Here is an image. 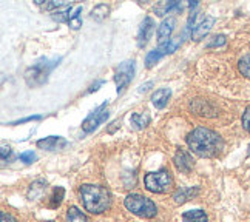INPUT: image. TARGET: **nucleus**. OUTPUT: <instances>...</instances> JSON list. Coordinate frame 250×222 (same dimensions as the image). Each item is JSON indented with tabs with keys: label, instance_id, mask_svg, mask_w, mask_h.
<instances>
[{
	"label": "nucleus",
	"instance_id": "7",
	"mask_svg": "<svg viewBox=\"0 0 250 222\" xmlns=\"http://www.w3.org/2000/svg\"><path fill=\"white\" fill-rule=\"evenodd\" d=\"M107 108V102H104L101 107H98L96 108L88 118H86L85 121H83V123H82V130L85 131V133H91V131H94L96 128L99 127L101 123H104L105 121H107V118H108V111L105 110Z\"/></svg>",
	"mask_w": 250,
	"mask_h": 222
},
{
	"label": "nucleus",
	"instance_id": "25",
	"mask_svg": "<svg viewBox=\"0 0 250 222\" xmlns=\"http://www.w3.org/2000/svg\"><path fill=\"white\" fill-rule=\"evenodd\" d=\"M70 11L71 9H65V11H59V13H54L53 14V20L56 22H65V20H70Z\"/></svg>",
	"mask_w": 250,
	"mask_h": 222
},
{
	"label": "nucleus",
	"instance_id": "15",
	"mask_svg": "<svg viewBox=\"0 0 250 222\" xmlns=\"http://www.w3.org/2000/svg\"><path fill=\"white\" fill-rule=\"evenodd\" d=\"M170 96H171V91L168 88H161L158 90L155 94L151 96V101H153V105H155L156 108H164L168 99H170Z\"/></svg>",
	"mask_w": 250,
	"mask_h": 222
},
{
	"label": "nucleus",
	"instance_id": "28",
	"mask_svg": "<svg viewBox=\"0 0 250 222\" xmlns=\"http://www.w3.org/2000/svg\"><path fill=\"white\" fill-rule=\"evenodd\" d=\"M243 127L246 131L250 133V107H247L244 114H243Z\"/></svg>",
	"mask_w": 250,
	"mask_h": 222
},
{
	"label": "nucleus",
	"instance_id": "5",
	"mask_svg": "<svg viewBox=\"0 0 250 222\" xmlns=\"http://www.w3.org/2000/svg\"><path fill=\"white\" fill-rule=\"evenodd\" d=\"M59 63V61L54 62H48V61H39L37 63H34L31 68H28L25 73V81L30 86H37L46 82V77L50 74V71L54 68V66Z\"/></svg>",
	"mask_w": 250,
	"mask_h": 222
},
{
	"label": "nucleus",
	"instance_id": "20",
	"mask_svg": "<svg viewBox=\"0 0 250 222\" xmlns=\"http://www.w3.org/2000/svg\"><path fill=\"white\" fill-rule=\"evenodd\" d=\"M66 222H90L78 207H70L66 211Z\"/></svg>",
	"mask_w": 250,
	"mask_h": 222
},
{
	"label": "nucleus",
	"instance_id": "23",
	"mask_svg": "<svg viewBox=\"0 0 250 222\" xmlns=\"http://www.w3.org/2000/svg\"><path fill=\"white\" fill-rule=\"evenodd\" d=\"M238 68H239V71H241V74L244 77L250 79V54H246V56L241 57V59H239Z\"/></svg>",
	"mask_w": 250,
	"mask_h": 222
},
{
	"label": "nucleus",
	"instance_id": "13",
	"mask_svg": "<svg viewBox=\"0 0 250 222\" xmlns=\"http://www.w3.org/2000/svg\"><path fill=\"white\" fill-rule=\"evenodd\" d=\"M196 195H199L198 187H181L175 195H173V199H175L176 204H186L187 201L193 199Z\"/></svg>",
	"mask_w": 250,
	"mask_h": 222
},
{
	"label": "nucleus",
	"instance_id": "1",
	"mask_svg": "<svg viewBox=\"0 0 250 222\" xmlns=\"http://www.w3.org/2000/svg\"><path fill=\"white\" fill-rule=\"evenodd\" d=\"M187 143L199 158H216L224 148V142L218 133L204 127L195 128L188 134Z\"/></svg>",
	"mask_w": 250,
	"mask_h": 222
},
{
	"label": "nucleus",
	"instance_id": "9",
	"mask_svg": "<svg viewBox=\"0 0 250 222\" xmlns=\"http://www.w3.org/2000/svg\"><path fill=\"white\" fill-rule=\"evenodd\" d=\"M173 162H175V167L181 173H184V175H188V173L193 170V165H195L191 154L186 150H178L175 158H173Z\"/></svg>",
	"mask_w": 250,
	"mask_h": 222
},
{
	"label": "nucleus",
	"instance_id": "24",
	"mask_svg": "<svg viewBox=\"0 0 250 222\" xmlns=\"http://www.w3.org/2000/svg\"><path fill=\"white\" fill-rule=\"evenodd\" d=\"M81 13H82V8L79 6V8L74 11V14H71V17H70L68 23H70V26L73 28V30H78L79 26H82V22H81V19H79V14H81Z\"/></svg>",
	"mask_w": 250,
	"mask_h": 222
},
{
	"label": "nucleus",
	"instance_id": "2",
	"mask_svg": "<svg viewBox=\"0 0 250 222\" xmlns=\"http://www.w3.org/2000/svg\"><path fill=\"white\" fill-rule=\"evenodd\" d=\"M81 199L85 210L93 215H101L111 205V196L108 190L101 185H82Z\"/></svg>",
	"mask_w": 250,
	"mask_h": 222
},
{
	"label": "nucleus",
	"instance_id": "3",
	"mask_svg": "<svg viewBox=\"0 0 250 222\" xmlns=\"http://www.w3.org/2000/svg\"><path fill=\"white\" fill-rule=\"evenodd\" d=\"M125 207H127V210H130L133 215H136L139 218H146V219L155 218L158 213L155 202L141 195H128L125 198Z\"/></svg>",
	"mask_w": 250,
	"mask_h": 222
},
{
	"label": "nucleus",
	"instance_id": "34",
	"mask_svg": "<svg viewBox=\"0 0 250 222\" xmlns=\"http://www.w3.org/2000/svg\"><path fill=\"white\" fill-rule=\"evenodd\" d=\"M198 5V2H188V6L190 8H193V6H196Z\"/></svg>",
	"mask_w": 250,
	"mask_h": 222
},
{
	"label": "nucleus",
	"instance_id": "16",
	"mask_svg": "<svg viewBox=\"0 0 250 222\" xmlns=\"http://www.w3.org/2000/svg\"><path fill=\"white\" fill-rule=\"evenodd\" d=\"M46 190V182L45 181H36L30 185V190H28V199L30 201H34L37 198H41Z\"/></svg>",
	"mask_w": 250,
	"mask_h": 222
},
{
	"label": "nucleus",
	"instance_id": "10",
	"mask_svg": "<svg viewBox=\"0 0 250 222\" xmlns=\"http://www.w3.org/2000/svg\"><path fill=\"white\" fill-rule=\"evenodd\" d=\"M153 28H155V22H153L151 17H146L144 22L139 26V33H138V45L142 48L148 42V39L153 33Z\"/></svg>",
	"mask_w": 250,
	"mask_h": 222
},
{
	"label": "nucleus",
	"instance_id": "27",
	"mask_svg": "<svg viewBox=\"0 0 250 222\" xmlns=\"http://www.w3.org/2000/svg\"><path fill=\"white\" fill-rule=\"evenodd\" d=\"M224 43H226V37L224 36H215L213 40L207 43V46L208 48H215V46H221V45H224Z\"/></svg>",
	"mask_w": 250,
	"mask_h": 222
},
{
	"label": "nucleus",
	"instance_id": "18",
	"mask_svg": "<svg viewBox=\"0 0 250 222\" xmlns=\"http://www.w3.org/2000/svg\"><path fill=\"white\" fill-rule=\"evenodd\" d=\"M184 222H207V215L203 210H190L182 215Z\"/></svg>",
	"mask_w": 250,
	"mask_h": 222
},
{
	"label": "nucleus",
	"instance_id": "31",
	"mask_svg": "<svg viewBox=\"0 0 250 222\" xmlns=\"http://www.w3.org/2000/svg\"><path fill=\"white\" fill-rule=\"evenodd\" d=\"M41 116H30V118H25V119H21V121H16L13 122V125H17V123H23V122H30V121H39Z\"/></svg>",
	"mask_w": 250,
	"mask_h": 222
},
{
	"label": "nucleus",
	"instance_id": "30",
	"mask_svg": "<svg viewBox=\"0 0 250 222\" xmlns=\"http://www.w3.org/2000/svg\"><path fill=\"white\" fill-rule=\"evenodd\" d=\"M9 156H11V148L6 145H2V161H6Z\"/></svg>",
	"mask_w": 250,
	"mask_h": 222
},
{
	"label": "nucleus",
	"instance_id": "19",
	"mask_svg": "<svg viewBox=\"0 0 250 222\" xmlns=\"http://www.w3.org/2000/svg\"><path fill=\"white\" fill-rule=\"evenodd\" d=\"M173 9H182V5L179 2H176V0H173V2H162L155 8V11L158 16H164V14H168L170 11H173Z\"/></svg>",
	"mask_w": 250,
	"mask_h": 222
},
{
	"label": "nucleus",
	"instance_id": "35",
	"mask_svg": "<svg viewBox=\"0 0 250 222\" xmlns=\"http://www.w3.org/2000/svg\"><path fill=\"white\" fill-rule=\"evenodd\" d=\"M249 154H250V145H249Z\"/></svg>",
	"mask_w": 250,
	"mask_h": 222
},
{
	"label": "nucleus",
	"instance_id": "4",
	"mask_svg": "<svg viewBox=\"0 0 250 222\" xmlns=\"http://www.w3.org/2000/svg\"><path fill=\"white\" fill-rule=\"evenodd\" d=\"M144 184L146 188L151 193H167L173 187V178L170 175V171L167 170H159L156 173H148V175L144 178Z\"/></svg>",
	"mask_w": 250,
	"mask_h": 222
},
{
	"label": "nucleus",
	"instance_id": "17",
	"mask_svg": "<svg viewBox=\"0 0 250 222\" xmlns=\"http://www.w3.org/2000/svg\"><path fill=\"white\" fill-rule=\"evenodd\" d=\"M130 122L136 130H142L150 123V116L147 113H134V114H131Z\"/></svg>",
	"mask_w": 250,
	"mask_h": 222
},
{
	"label": "nucleus",
	"instance_id": "11",
	"mask_svg": "<svg viewBox=\"0 0 250 222\" xmlns=\"http://www.w3.org/2000/svg\"><path fill=\"white\" fill-rule=\"evenodd\" d=\"M175 25H176V20L173 17L167 19V20H164L159 25V28H158V40H159L161 45H164V43H167L170 40L168 37L173 33V30H175Z\"/></svg>",
	"mask_w": 250,
	"mask_h": 222
},
{
	"label": "nucleus",
	"instance_id": "8",
	"mask_svg": "<svg viewBox=\"0 0 250 222\" xmlns=\"http://www.w3.org/2000/svg\"><path fill=\"white\" fill-rule=\"evenodd\" d=\"M179 43H181V40H178V39H176V40H168L164 45H159L156 50H153V51H150L147 54V57H146V65L148 66V68H151V66L155 65L162 56L170 54V53L175 51L176 48L179 46Z\"/></svg>",
	"mask_w": 250,
	"mask_h": 222
},
{
	"label": "nucleus",
	"instance_id": "33",
	"mask_svg": "<svg viewBox=\"0 0 250 222\" xmlns=\"http://www.w3.org/2000/svg\"><path fill=\"white\" fill-rule=\"evenodd\" d=\"M151 85H153L151 82H147L146 85H141V88H139V91H141V93H142V91H147V90L150 88V86H151Z\"/></svg>",
	"mask_w": 250,
	"mask_h": 222
},
{
	"label": "nucleus",
	"instance_id": "26",
	"mask_svg": "<svg viewBox=\"0 0 250 222\" xmlns=\"http://www.w3.org/2000/svg\"><path fill=\"white\" fill-rule=\"evenodd\" d=\"M19 159H21L22 162H25V163H33L37 158H36V154L33 151H25V153L21 154V156H19Z\"/></svg>",
	"mask_w": 250,
	"mask_h": 222
},
{
	"label": "nucleus",
	"instance_id": "14",
	"mask_svg": "<svg viewBox=\"0 0 250 222\" xmlns=\"http://www.w3.org/2000/svg\"><path fill=\"white\" fill-rule=\"evenodd\" d=\"M213 23H215V19L213 17H206L204 20L201 22L198 26H195L193 33H191V39H195V40H199V39H203L211 30Z\"/></svg>",
	"mask_w": 250,
	"mask_h": 222
},
{
	"label": "nucleus",
	"instance_id": "12",
	"mask_svg": "<svg viewBox=\"0 0 250 222\" xmlns=\"http://www.w3.org/2000/svg\"><path fill=\"white\" fill-rule=\"evenodd\" d=\"M65 145H66V141L61 136H50V138L41 139L39 142H37V147L42 148V150H48V151L59 150Z\"/></svg>",
	"mask_w": 250,
	"mask_h": 222
},
{
	"label": "nucleus",
	"instance_id": "6",
	"mask_svg": "<svg viewBox=\"0 0 250 222\" xmlns=\"http://www.w3.org/2000/svg\"><path fill=\"white\" fill-rule=\"evenodd\" d=\"M134 74V61H125L116 66V71H114V82L118 86V94L124 93L125 88L128 86V83L133 79Z\"/></svg>",
	"mask_w": 250,
	"mask_h": 222
},
{
	"label": "nucleus",
	"instance_id": "21",
	"mask_svg": "<svg viewBox=\"0 0 250 222\" xmlns=\"http://www.w3.org/2000/svg\"><path fill=\"white\" fill-rule=\"evenodd\" d=\"M108 13H110V8L107 5H98L91 11V17L94 19V20L101 22V20H104V19L108 16Z\"/></svg>",
	"mask_w": 250,
	"mask_h": 222
},
{
	"label": "nucleus",
	"instance_id": "22",
	"mask_svg": "<svg viewBox=\"0 0 250 222\" xmlns=\"http://www.w3.org/2000/svg\"><path fill=\"white\" fill-rule=\"evenodd\" d=\"M63 195H65V190H63L62 187L54 188L53 196H51V199H50V207H51V208H57V207H59V205L62 204Z\"/></svg>",
	"mask_w": 250,
	"mask_h": 222
},
{
	"label": "nucleus",
	"instance_id": "32",
	"mask_svg": "<svg viewBox=\"0 0 250 222\" xmlns=\"http://www.w3.org/2000/svg\"><path fill=\"white\" fill-rule=\"evenodd\" d=\"M101 85H104V81H98V82H96V83H93L91 86H90V90H88V93H93V91H96V90H98L99 88V86Z\"/></svg>",
	"mask_w": 250,
	"mask_h": 222
},
{
	"label": "nucleus",
	"instance_id": "29",
	"mask_svg": "<svg viewBox=\"0 0 250 222\" xmlns=\"http://www.w3.org/2000/svg\"><path fill=\"white\" fill-rule=\"evenodd\" d=\"M0 222H17V219L13 215L6 213V211H2L0 213Z\"/></svg>",
	"mask_w": 250,
	"mask_h": 222
}]
</instances>
